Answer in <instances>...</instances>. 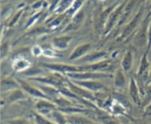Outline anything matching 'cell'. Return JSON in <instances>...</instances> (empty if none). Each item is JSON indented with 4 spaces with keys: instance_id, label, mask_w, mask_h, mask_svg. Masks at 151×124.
<instances>
[{
    "instance_id": "obj_1",
    "label": "cell",
    "mask_w": 151,
    "mask_h": 124,
    "mask_svg": "<svg viewBox=\"0 0 151 124\" xmlns=\"http://www.w3.org/2000/svg\"><path fill=\"white\" fill-rule=\"evenodd\" d=\"M69 76L78 79H95V78H103L107 77L109 75L103 74V73H68Z\"/></svg>"
},
{
    "instance_id": "obj_2",
    "label": "cell",
    "mask_w": 151,
    "mask_h": 124,
    "mask_svg": "<svg viewBox=\"0 0 151 124\" xmlns=\"http://www.w3.org/2000/svg\"><path fill=\"white\" fill-rule=\"evenodd\" d=\"M129 93L134 102L137 104H140V98L138 88H137V85H136L134 79H131L129 87Z\"/></svg>"
},
{
    "instance_id": "obj_3",
    "label": "cell",
    "mask_w": 151,
    "mask_h": 124,
    "mask_svg": "<svg viewBox=\"0 0 151 124\" xmlns=\"http://www.w3.org/2000/svg\"><path fill=\"white\" fill-rule=\"evenodd\" d=\"M36 108L41 114H47L54 110L55 106L50 102L41 101L37 104Z\"/></svg>"
},
{
    "instance_id": "obj_4",
    "label": "cell",
    "mask_w": 151,
    "mask_h": 124,
    "mask_svg": "<svg viewBox=\"0 0 151 124\" xmlns=\"http://www.w3.org/2000/svg\"><path fill=\"white\" fill-rule=\"evenodd\" d=\"M90 48L89 44H84V45L80 46L78 48H77L73 52V54L70 56V60H75L78 58L79 57L82 56L85 54L87 51Z\"/></svg>"
},
{
    "instance_id": "obj_5",
    "label": "cell",
    "mask_w": 151,
    "mask_h": 124,
    "mask_svg": "<svg viewBox=\"0 0 151 124\" xmlns=\"http://www.w3.org/2000/svg\"><path fill=\"white\" fill-rule=\"evenodd\" d=\"M78 83L81 85V86L84 87V88H86L88 89L91 90V91H98V90H100L101 88H103L102 84L97 82H79Z\"/></svg>"
},
{
    "instance_id": "obj_6",
    "label": "cell",
    "mask_w": 151,
    "mask_h": 124,
    "mask_svg": "<svg viewBox=\"0 0 151 124\" xmlns=\"http://www.w3.org/2000/svg\"><path fill=\"white\" fill-rule=\"evenodd\" d=\"M71 40V38L68 37H63V38H55L53 41V43L57 48H65L67 47L68 43Z\"/></svg>"
},
{
    "instance_id": "obj_7",
    "label": "cell",
    "mask_w": 151,
    "mask_h": 124,
    "mask_svg": "<svg viewBox=\"0 0 151 124\" xmlns=\"http://www.w3.org/2000/svg\"><path fill=\"white\" fill-rule=\"evenodd\" d=\"M131 66H132V54L130 52H128L125 54L123 60H122V66L124 71H128L131 69Z\"/></svg>"
},
{
    "instance_id": "obj_8",
    "label": "cell",
    "mask_w": 151,
    "mask_h": 124,
    "mask_svg": "<svg viewBox=\"0 0 151 124\" xmlns=\"http://www.w3.org/2000/svg\"><path fill=\"white\" fill-rule=\"evenodd\" d=\"M114 83L116 87L117 88H122V87L125 86V78L124 76L123 73H122L121 71H119L116 73V76H115V80Z\"/></svg>"
},
{
    "instance_id": "obj_9",
    "label": "cell",
    "mask_w": 151,
    "mask_h": 124,
    "mask_svg": "<svg viewBox=\"0 0 151 124\" xmlns=\"http://www.w3.org/2000/svg\"><path fill=\"white\" fill-rule=\"evenodd\" d=\"M106 55V53L105 52H97L95 53V54H90L88 57H86L83 59V61L85 62H92L94 61V60H97L100 58H103Z\"/></svg>"
},
{
    "instance_id": "obj_10",
    "label": "cell",
    "mask_w": 151,
    "mask_h": 124,
    "mask_svg": "<svg viewBox=\"0 0 151 124\" xmlns=\"http://www.w3.org/2000/svg\"><path fill=\"white\" fill-rule=\"evenodd\" d=\"M69 123L71 124H91L89 120L81 117H69L68 118Z\"/></svg>"
},
{
    "instance_id": "obj_11",
    "label": "cell",
    "mask_w": 151,
    "mask_h": 124,
    "mask_svg": "<svg viewBox=\"0 0 151 124\" xmlns=\"http://www.w3.org/2000/svg\"><path fill=\"white\" fill-rule=\"evenodd\" d=\"M24 90L27 91V92L31 94V95H34V96L41 97V98H45V95H43L42 93L40 92V91H38V90L34 89V88H31V87L26 86V85H24Z\"/></svg>"
},
{
    "instance_id": "obj_12",
    "label": "cell",
    "mask_w": 151,
    "mask_h": 124,
    "mask_svg": "<svg viewBox=\"0 0 151 124\" xmlns=\"http://www.w3.org/2000/svg\"><path fill=\"white\" fill-rule=\"evenodd\" d=\"M52 117L54 120L59 124H65L66 123L65 118L63 115H61L59 113H57V112H53Z\"/></svg>"
},
{
    "instance_id": "obj_13",
    "label": "cell",
    "mask_w": 151,
    "mask_h": 124,
    "mask_svg": "<svg viewBox=\"0 0 151 124\" xmlns=\"http://www.w3.org/2000/svg\"><path fill=\"white\" fill-rule=\"evenodd\" d=\"M148 68V62L147 61V58H146V55H145L143 57L141 63V66H140L139 69V74H142L145 72L146 71V70Z\"/></svg>"
},
{
    "instance_id": "obj_14",
    "label": "cell",
    "mask_w": 151,
    "mask_h": 124,
    "mask_svg": "<svg viewBox=\"0 0 151 124\" xmlns=\"http://www.w3.org/2000/svg\"><path fill=\"white\" fill-rule=\"evenodd\" d=\"M35 121L36 124H53L50 121H49L47 119L44 118L40 115H35Z\"/></svg>"
},
{
    "instance_id": "obj_15",
    "label": "cell",
    "mask_w": 151,
    "mask_h": 124,
    "mask_svg": "<svg viewBox=\"0 0 151 124\" xmlns=\"http://www.w3.org/2000/svg\"><path fill=\"white\" fill-rule=\"evenodd\" d=\"M16 86H17V85H16L13 81H5V82L3 81V82H1V89L2 90L4 89V88H5L6 90L11 89V88H15V87Z\"/></svg>"
},
{
    "instance_id": "obj_16",
    "label": "cell",
    "mask_w": 151,
    "mask_h": 124,
    "mask_svg": "<svg viewBox=\"0 0 151 124\" xmlns=\"http://www.w3.org/2000/svg\"><path fill=\"white\" fill-rule=\"evenodd\" d=\"M100 120H101V122L103 124H119L116 120H114V119L111 118L110 117L101 118Z\"/></svg>"
},
{
    "instance_id": "obj_17",
    "label": "cell",
    "mask_w": 151,
    "mask_h": 124,
    "mask_svg": "<svg viewBox=\"0 0 151 124\" xmlns=\"http://www.w3.org/2000/svg\"><path fill=\"white\" fill-rule=\"evenodd\" d=\"M24 95L22 94V93L21 91H17V92L14 93L13 95L10 96V100L11 101H16V100L19 99V98H23Z\"/></svg>"
},
{
    "instance_id": "obj_18",
    "label": "cell",
    "mask_w": 151,
    "mask_h": 124,
    "mask_svg": "<svg viewBox=\"0 0 151 124\" xmlns=\"http://www.w3.org/2000/svg\"><path fill=\"white\" fill-rule=\"evenodd\" d=\"M9 124H29L28 123L27 120H24V119H15V120H12L8 122Z\"/></svg>"
},
{
    "instance_id": "obj_19",
    "label": "cell",
    "mask_w": 151,
    "mask_h": 124,
    "mask_svg": "<svg viewBox=\"0 0 151 124\" xmlns=\"http://www.w3.org/2000/svg\"><path fill=\"white\" fill-rule=\"evenodd\" d=\"M83 1V0H76V1H75V4H74V7H73V10H72V11H74L75 10H76V9H78V7L81 6V4H82V1Z\"/></svg>"
},
{
    "instance_id": "obj_20",
    "label": "cell",
    "mask_w": 151,
    "mask_h": 124,
    "mask_svg": "<svg viewBox=\"0 0 151 124\" xmlns=\"http://www.w3.org/2000/svg\"><path fill=\"white\" fill-rule=\"evenodd\" d=\"M69 2V0H63V2H62V4H61L62 9H64L65 7L68 5Z\"/></svg>"
},
{
    "instance_id": "obj_21",
    "label": "cell",
    "mask_w": 151,
    "mask_h": 124,
    "mask_svg": "<svg viewBox=\"0 0 151 124\" xmlns=\"http://www.w3.org/2000/svg\"><path fill=\"white\" fill-rule=\"evenodd\" d=\"M60 22V19H56V20L54 22H52V25H57V24H58Z\"/></svg>"
},
{
    "instance_id": "obj_22",
    "label": "cell",
    "mask_w": 151,
    "mask_h": 124,
    "mask_svg": "<svg viewBox=\"0 0 151 124\" xmlns=\"http://www.w3.org/2000/svg\"><path fill=\"white\" fill-rule=\"evenodd\" d=\"M149 42H150V44L151 43V26L150 28V32H149Z\"/></svg>"
},
{
    "instance_id": "obj_23",
    "label": "cell",
    "mask_w": 151,
    "mask_h": 124,
    "mask_svg": "<svg viewBox=\"0 0 151 124\" xmlns=\"http://www.w3.org/2000/svg\"><path fill=\"white\" fill-rule=\"evenodd\" d=\"M40 4H41V3H38V4H35V6H34V7H38V6L40 5Z\"/></svg>"
},
{
    "instance_id": "obj_24",
    "label": "cell",
    "mask_w": 151,
    "mask_h": 124,
    "mask_svg": "<svg viewBox=\"0 0 151 124\" xmlns=\"http://www.w3.org/2000/svg\"><path fill=\"white\" fill-rule=\"evenodd\" d=\"M65 124H71V123H66Z\"/></svg>"
}]
</instances>
